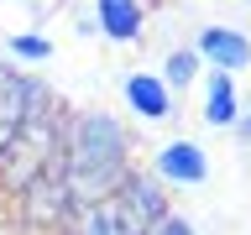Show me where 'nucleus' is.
Listing matches in <instances>:
<instances>
[{"label": "nucleus", "mask_w": 251, "mask_h": 235, "mask_svg": "<svg viewBox=\"0 0 251 235\" xmlns=\"http://www.w3.org/2000/svg\"><path fill=\"white\" fill-rule=\"evenodd\" d=\"M136 136L121 125V115L110 110H74L68 115V131H63V183H68V199L74 204H94L110 199L121 178L136 162Z\"/></svg>", "instance_id": "f257e3e1"}, {"label": "nucleus", "mask_w": 251, "mask_h": 235, "mask_svg": "<svg viewBox=\"0 0 251 235\" xmlns=\"http://www.w3.org/2000/svg\"><path fill=\"white\" fill-rule=\"evenodd\" d=\"M47 99H52V94H47L37 78H26V73H16V68L0 63V162H11V152L21 146V136H26V120L42 115Z\"/></svg>", "instance_id": "f03ea898"}, {"label": "nucleus", "mask_w": 251, "mask_h": 235, "mask_svg": "<svg viewBox=\"0 0 251 235\" xmlns=\"http://www.w3.org/2000/svg\"><path fill=\"white\" fill-rule=\"evenodd\" d=\"M110 199L121 204V214L131 219L136 230H147L152 219H162V214L173 209V188L162 183V178H157L152 167H131V172L121 178V188L110 193Z\"/></svg>", "instance_id": "7ed1b4c3"}, {"label": "nucleus", "mask_w": 251, "mask_h": 235, "mask_svg": "<svg viewBox=\"0 0 251 235\" xmlns=\"http://www.w3.org/2000/svg\"><path fill=\"white\" fill-rule=\"evenodd\" d=\"M152 172L168 188H204L209 183V152L194 136H168L152 152Z\"/></svg>", "instance_id": "20e7f679"}, {"label": "nucleus", "mask_w": 251, "mask_h": 235, "mask_svg": "<svg viewBox=\"0 0 251 235\" xmlns=\"http://www.w3.org/2000/svg\"><path fill=\"white\" fill-rule=\"evenodd\" d=\"M121 99H126V110H131L136 120H147V125L178 120V94H173L152 68H131V73L121 78Z\"/></svg>", "instance_id": "39448f33"}, {"label": "nucleus", "mask_w": 251, "mask_h": 235, "mask_svg": "<svg viewBox=\"0 0 251 235\" xmlns=\"http://www.w3.org/2000/svg\"><path fill=\"white\" fill-rule=\"evenodd\" d=\"M194 52H199L204 68H225V73L251 68V37H246L241 26H199Z\"/></svg>", "instance_id": "423d86ee"}, {"label": "nucleus", "mask_w": 251, "mask_h": 235, "mask_svg": "<svg viewBox=\"0 0 251 235\" xmlns=\"http://www.w3.org/2000/svg\"><path fill=\"white\" fill-rule=\"evenodd\" d=\"M194 89H199V120L215 125V131H230L235 115H241V89H235V73H225V68H204Z\"/></svg>", "instance_id": "0eeeda50"}, {"label": "nucleus", "mask_w": 251, "mask_h": 235, "mask_svg": "<svg viewBox=\"0 0 251 235\" xmlns=\"http://www.w3.org/2000/svg\"><path fill=\"white\" fill-rule=\"evenodd\" d=\"M94 26H100V37L131 47L147 37V5L141 0H94Z\"/></svg>", "instance_id": "6e6552de"}, {"label": "nucleus", "mask_w": 251, "mask_h": 235, "mask_svg": "<svg viewBox=\"0 0 251 235\" xmlns=\"http://www.w3.org/2000/svg\"><path fill=\"white\" fill-rule=\"evenodd\" d=\"M68 235H141L131 219L121 214V204L115 199H94V204H74L68 209Z\"/></svg>", "instance_id": "1a4fd4ad"}, {"label": "nucleus", "mask_w": 251, "mask_h": 235, "mask_svg": "<svg viewBox=\"0 0 251 235\" xmlns=\"http://www.w3.org/2000/svg\"><path fill=\"white\" fill-rule=\"evenodd\" d=\"M199 73H204V63H199L194 47H173V52H162V68H157V78H162L173 94H188L194 84H199Z\"/></svg>", "instance_id": "9d476101"}, {"label": "nucleus", "mask_w": 251, "mask_h": 235, "mask_svg": "<svg viewBox=\"0 0 251 235\" xmlns=\"http://www.w3.org/2000/svg\"><path fill=\"white\" fill-rule=\"evenodd\" d=\"M5 52L37 68V63H47V58H52V52H58V47H52V37H42V31H16L11 42H5Z\"/></svg>", "instance_id": "9b49d317"}, {"label": "nucleus", "mask_w": 251, "mask_h": 235, "mask_svg": "<svg viewBox=\"0 0 251 235\" xmlns=\"http://www.w3.org/2000/svg\"><path fill=\"white\" fill-rule=\"evenodd\" d=\"M141 235H199V230H194V219H188V214L168 209V214H162V219H152V225H147Z\"/></svg>", "instance_id": "f8f14e48"}, {"label": "nucleus", "mask_w": 251, "mask_h": 235, "mask_svg": "<svg viewBox=\"0 0 251 235\" xmlns=\"http://www.w3.org/2000/svg\"><path fill=\"white\" fill-rule=\"evenodd\" d=\"M230 131H235V141L251 152V110H241V115H235V125H230Z\"/></svg>", "instance_id": "ddd939ff"}]
</instances>
